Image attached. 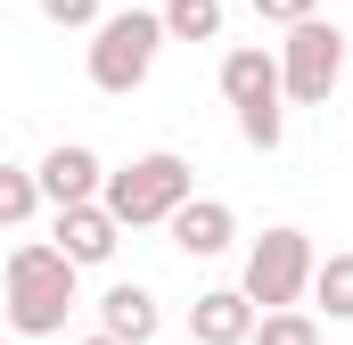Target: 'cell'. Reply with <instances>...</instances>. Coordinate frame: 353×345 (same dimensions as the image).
<instances>
[{
  "instance_id": "1",
  "label": "cell",
  "mask_w": 353,
  "mask_h": 345,
  "mask_svg": "<svg viewBox=\"0 0 353 345\" xmlns=\"http://www.w3.org/2000/svg\"><path fill=\"white\" fill-rule=\"evenodd\" d=\"M74 271L83 263L66 255L58 239H17L8 247V321L25 337H58L66 313H74Z\"/></svg>"
},
{
  "instance_id": "2",
  "label": "cell",
  "mask_w": 353,
  "mask_h": 345,
  "mask_svg": "<svg viewBox=\"0 0 353 345\" xmlns=\"http://www.w3.org/2000/svg\"><path fill=\"white\" fill-rule=\"evenodd\" d=\"M99 197L115 206V222H123V230L173 222L181 206L197 197V189H189V157H173V148H148V157H132L123 172H107V189H99Z\"/></svg>"
},
{
  "instance_id": "3",
  "label": "cell",
  "mask_w": 353,
  "mask_h": 345,
  "mask_svg": "<svg viewBox=\"0 0 353 345\" xmlns=\"http://www.w3.org/2000/svg\"><path fill=\"white\" fill-rule=\"evenodd\" d=\"M173 25L165 17H148V8H123V17H99V41H90V83L107 90V99H123V90L148 83V66H157V41H165Z\"/></svg>"
},
{
  "instance_id": "4",
  "label": "cell",
  "mask_w": 353,
  "mask_h": 345,
  "mask_svg": "<svg viewBox=\"0 0 353 345\" xmlns=\"http://www.w3.org/2000/svg\"><path fill=\"white\" fill-rule=\"evenodd\" d=\"M279 66H288V99H296V107H329V90L345 75V33H337L329 17H304V25H288Z\"/></svg>"
},
{
  "instance_id": "5",
  "label": "cell",
  "mask_w": 353,
  "mask_h": 345,
  "mask_svg": "<svg viewBox=\"0 0 353 345\" xmlns=\"http://www.w3.org/2000/svg\"><path fill=\"white\" fill-rule=\"evenodd\" d=\"M312 271H321V255H312V239L304 230H263L255 247H247V296L263 304V313H279V304H296L304 288H312Z\"/></svg>"
},
{
  "instance_id": "6",
  "label": "cell",
  "mask_w": 353,
  "mask_h": 345,
  "mask_svg": "<svg viewBox=\"0 0 353 345\" xmlns=\"http://www.w3.org/2000/svg\"><path fill=\"white\" fill-rule=\"evenodd\" d=\"M255 321H263V304L247 288H205L197 313H189V337L197 345H255Z\"/></svg>"
},
{
  "instance_id": "7",
  "label": "cell",
  "mask_w": 353,
  "mask_h": 345,
  "mask_svg": "<svg viewBox=\"0 0 353 345\" xmlns=\"http://www.w3.org/2000/svg\"><path fill=\"white\" fill-rule=\"evenodd\" d=\"M58 247L74 263H107L123 247V222H115V206L107 197H83V206H58Z\"/></svg>"
},
{
  "instance_id": "8",
  "label": "cell",
  "mask_w": 353,
  "mask_h": 345,
  "mask_svg": "<svg viewBox=\"0 0 353 345\" xmlns=\"http://www.w3.org/2000/svg\"><path fill=\"white\" fill-rule=\"evenodd\" d=\"M165 230H173V247H181L189 263H205V255H222V247L239 239V214H230L222 197H189V206H181Z\"/></svg>"
},
{
  "instance_id": "9",
  "label": "cell",
  "mask_w": 353,
  "mask_h": 345,
  "mask_svg": "<svg viewBox=\"0 0 353 345\" xmlns=\"http://www.w3.org/2000/svg\"><path fill=\"white\" fill-rule=\"evenodd\" d=\"M222 99H230V107L288 99V66H279V50H230V58H222Z\"/></svg>"
},
{
  "instance_id": "10",
  "label": "cell",
  "mask_w": 353,
  "mask_h": 345,
  "mask_svg": "<svg viewBox=\"0 0 353 345\" xmlns=\"http://www.w3.org/2000/svg\"><path fill=\"white\" fill-rule=\"evenodd\" d=\"M41 189H50V206H83V197L107 189V172H99L90 148H50L41 157Z\"/></svg>"
},
{
  "instance_id": "11",
  "label": "cell",
  "mask_w": 353,
  "mask_h": 345,
  "mask_svg": "<svg viewBox=\"0 0 353 345\" xmlns=\"http://www.w3.org/2000/svg\"><path fill=\"white\" fill-rule=\"evenodd\" d=\"M99 329H115V337L148 345V337H157V296H148L140 279H115V288L99 296Z\"/></svg>"
},
{
  "instance_id": "12",
  "label": "cell",
  "mask_w": 353,
  "mask_h": 345,
  "mask_svg": "<svg viewBox=\"0 0 353 345\" xmlns=\"http://www.w3.org/2000/svg\"><path fill=\"white\" fill-rule=\"evenodd\" d=\"M50 189H41V165L25 172V165H0V222L17 230V222H33V206H41Z\"/></svg>"
},
{
  "instance_id": "13",
  "label": "cell",
  "mask_w": 353,
  "mask_h": 345,
  "mask_svg": "<svg viewBox=\"0 0 353 345\" xmlns=\"http://www.w3.org/2000/svg\"><path fill=\"white\" fill-rule=\"evenodd\" d=\"M173 41H222V0H165Z\"/></svg>"
},
{
  "instance_id": "14",
  "label": "cell",
  "mask_w": 353,
  "mask_h": 345,
  "mask_svg": "<svg viewBox=\"0 0 353 345\" xmlns=\"http://www.w3.org/2000/svg\"><path fill=\"white\" fill-rule=\"evenodd\" d=\"M312 296H321V313L329 321H353V255H329L312 271Z\"/></svg>"
},
{
  "instance_id": "15",
  "label": "cell",
  "mask_w": 353,
  "mask_h": 345,
  "mask_svg": "<svg viewBox=\"0 0 353 345\" xmlns=\"http://www.w3.org/2000/svg\"><path fill=\"white\" fill-rule=\"evenodd\" d=\"M255 345H321V321L312 313H296V304H279L255 321Z\"/></svg>"
},
{
  "instance_id": "16",
  "label": "cell",
  "mask_w": 353,
  "mask_h": 345,
  "mask_svg": "<svg viewBox=\"0 0 353 345\" xmlns=\"http://www.w3.org/2000/svg\"><path fill=\"white\" fill-rule=\"evenodd\" d=\"M239 132H247V148H279L288 140V115H279V99H263V107H239Z\"/></svg>"
},
{
  "instance_id": "17",
  "label": "cell",
  "mask_w": 353,
  "mask_h": 345,
  "mask_svg": "<svg viewBox=\"0 0 353 345\" xmlns=\"http://www.w3.org/2000/svg\"><path fill=\"white\" fill-rule=\"evenodd\" d=\"M255 17L263 25H304V17H321V0H255Z\"/></svg>"
},
{
  "instance_id": "18",
  "label": "cell",
  "mask_w": 353,
  "mask_h": 345,
  "mask_svg": "<svg viewBox=\"0 0 353 345\" xmlns=\"http://www.w3.org/2000/svg\"><path fill=\"white\" fill-rule=\"evenodd\" d=\"M50 25H99V0H41Z\"/></svg>"
},
{
  "instance_id": "19",
  "label": "cell",
  "mask_w": 353,
  "mask_h": 345,
  "mask_svg": "<svg viewBox=\"0 0 353 345\" xmlns=\"http://www.w3.org/2000/svg\"><path fill=\"white\" fill-rule=\"evenodd\" d=\"M83 345H132V337H115V329H90V337Z\"/></svg>"
}]
</instances>
